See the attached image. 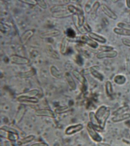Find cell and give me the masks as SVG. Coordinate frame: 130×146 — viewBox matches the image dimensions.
Listing matches in <instances>:
<instances>
[{
    "mask_svg": "<svg viewBox=\"0 0 130 146\" xmlns=\"http://www.w3.org/2000/svg\"><path fill=\"white\" fill-rule=\"evenodd\" d=\"M114 82L118 85H123L126 82V78L123 75H118L113 78Z\"/></svg>",
    "mask_w": 130,
    "mask_h": 146,
    "instance_id": "24",
    "label": "cell"
},
{
    "mask_svg": "<svg viewBox=\"0 0 130 146\" xmlns=\"http://www.w3.org/2000/svg\"><path fill=\"white\" fill-rule=\"evenodd\" d=\"M72 74L74 77L78 80V82H80V83L84 85L86 84L87 82L86 78L83 75H82V73H80V72H78L77 70H75L73 71Z\"/></svg>",
    "mask_w": 130,
    "mask_h": 146,
    "instance_id": "14",
    "label": "cell"
},
{
    "mask_svg": "<svg viewBox=\"0 0 130 146\" xmlns=\"http://www.w3.org/2000/svg\"><path fill=\"white\" fill-rule=\"evenodd\" d=\"M107 110H108L107 107L105 106H101L98 109L96 113V115L99 120V122L105 115V113L107 112Z\"/></svg>",
    "mask_w": 130,
    "mask_h": 146,
    "instance_id": "18",
    "label": "cell"
},
{
    "mask_svg": "<svg viewBox=\"0 0 130 146\" xmlns=\"http://www.w3.org/2000/svg\"><path fill=\"white\" fill-rule=\"evenodd\" d=\"M10 60L13 63L19 65L27 64L29 62V60L28 58L17 55L12 56L10 58Z\"/></svg>",
    "mask_w": 130,
    "mask_h": 146,
    "instance_id": "3",
    "label": "cell"
},
{
    "mask_svg": "<svg viewBox=\"0 0 130 146\" xmlns=\"http://www.w3.org/2000/svg\"><path fill=\"white\" fill-rule=\"evenodd\" d=\"M113 31L117 35L124 36H130V30L124 29L122 28H113Z\"/></svg>",
    "mask_w": 130,
    "mask_h": 146,
    "instance_id": "20",
    "label": "cell"
},
{
    "mask_svg": "<svg viewBox=\"0 0 130 146\" xmlns=\"http://www.w3.org/2000/svg\"><path fill=\"white\" fill-rule=\"evenodd\" d=\"M68 44V40L66 37H64L62 40V43L60 44V52L62 54L64 55L66 53Z\"/></svg>",
    "mask_w": 130,
    "mask_h": 146,
    "instance_id": "21",
    "label": "cell"
},
{
    "mask_svg": "<svg viewBox=\"0 0 130 146\" xmlns=\"http://www.w3.org/2000/svg\"><path fill=\"white\" fill-rule=\"evenodd\" d=\"M67 7H68V10L72 14H77L78 13L79 9L76 8L75 7H74V5H69Z\"/></svg>",
    "mask_w": 130,
    "mask_h": 146,
    "instance_id": "38",
    "label": "cell"
},
{
    "mask_svg": "<svg viewBox=\"0 0 130 146\" xmlns=\"http://www.w3.org/2000/svg\"><path fill=\"white\" fill-rule=\"evenodd\" d=\"M35 114L37 116H47L51 118H55V113L53 111L48 109H40L36 111Z\"/></svg>",
    "mask_w": 130,
    "mask_h": 146,
    "instance_id": "6",
    "label": "cell"
},
{
    "mask_svg": "<svg viewBox=\"0 0 130 146\" xmlns=\"http://www.w3.org/2000/svg\"><path fill=\"white\" fill-rule=\"evenodd\" d=\"M1 130H3L4 131H7V133H16L17 134V132L15 129L13 128L9 127L6 126H3L1 128Z\"/></svg>",
    "mask_w": 130,
    "mask_h": 146,
    "instance_id": "34",
    "label": "cell"
},
{
    "mask_svg": "<svg viewBox=\"0 0 130 146\" xmlns=\"http://www.w3.org/2000/svg\"><path fill=\"white\" fill-rule=\"evenodd\" d=\"M37 5H39V7H40L42 9H46L47 5L44 1L43 0H37Z\"/></svg>",
    "mask_w": 130,
    "mask_h": 146,
    "instance_id": "39",
    "label": "cell"
},
{
    "mask_svg": "<svg viewBox=\"0 0 130 146\" xmlns=\"http://www.w3.org/2000/svg\"><path fill=\"white\" fill-rule=\"evenodd\" d=\"M89 118H90L91 124L93 126L94 128H96V127L101 128L100 126L99 122V120L97 118L96 113H93V112H90V113H89Z\"/></svg>",
    "mask_w": 130,
    "mask_h": 146,
    "instance_id": "13",
    "label": "cell"
},
{
    "mask_svg": "<svg viewBox=\"0 0 130 146\" xmlns=\"http://www.w3.org/2000/svg\"><path fill=\"white\" fill-rule=\"evenodd\" d=\"M101 9L104 13L113 20H115L117 19V16L115 14L114 12L111 9L105 5H101Z\"/></svg>",
    "mask_w": 130,
    "mask_h": 146,
    "instance_id": "4",
    "label": "cell"
},
{
    "mask_svg": "<svg viewBox=\"0 0 130 146\" xmlns=\"http://www.w3.org/2000/svg\"><path fill=\"white\" fill-rule=\"evenodd\" d=\"M36 74V70L34 68H31L28 71L23 72L19 73L18 76L22 78H29L32 77Z\"/></svg>",
    "mask_w": 130,
    "mask_h": 146,
    "instance_id": "16",
    "label": "cell"
},
{
    "mask_svg": "<svg viewBox=\"0 0 130 146\" xmlns=\"http://www.w3.org/2000/svg\"><path fill=\"white\" fill-rule=\"evenodd\" d=\"M50 72L51 75L56 78L60 79L62 78V74L54 66H52L50 67Z\"/></svg>",
    "mask_w": 130,
    "mask_h": 146,
    "instance_id": "25",
    "label": "cell"
},
{
    "mask_svg": "<svg viewBox=\"0 0 130 146\" xmlns=\"http://www.w3.org/2000/svg\"><path fill=\"white\" fill-rule=\"evenodd\" d=\"M67 36L70 38H75L76 37L75 32L72 28H69L67 30Z\"/></svg>",
    "mask_w": 130,
    "mask_h": 146,
    "instance_id": "37",
    "label": "cell"
},
{
    "mask_svg": "<svg viewBox=\"0 0 130 146\" xmlns=\"http://www.w3.org/2000/svg\"><path fill=\"white\" fill-rule=\"evenodd\" d=\"M88 35L90 38H92L93 40H95L96 41L99 42L100 43H105L107 42V40L105 38H104L103 36L98 35L95 33L90 32L89 33Z\"/></svg>",
    "mask_w": 130,
    "mask_h": 146,
    "instance_id": "15",
    "label": "cell"
},
{
    "mask_svg": "<svg viewBox=\"0 0 130 146\" xmlns=\"http://www.w3.org/2000/svg\"><path fill=\"white\" fill-rule=\"evenodd\" d=\"M50 11L52 13H56L58 12L62 11L68 10V7L64 5H54L50 9Z\"/></svg>",
    "mask_w": 130,
    "mask_h": 146,
    "instance_id": "22",
    "label": "cell"
},
{
    "mask_svg": "<svg viewBox=\"0 0 130 146\" xmlns=\"http://www.w3.org/2000/svg\"><path fill=\"white\" fill-rule=\"evenodd\" d=\"M110 111L109 110H107V112L105 113V115H104L103 117L101 118V119L99 121V124H100V126L102 129H103L105 126V124L107 122V120L108 119L109 117L110 116Z\"/></svg>",
    "mask_w": 130,
    "mask_h": 146,
    "instance_id": "28",
    "label": "cell"
},
{
    "mask_svg": "<svg viewBox=\"0 0 130 146\" xmlns=\"http://www.w3.org/2000/svg\"><path fill=\"white\" fill-rule=\"evenodd\" d=\"M96 67H92L90 68V73H91L93 76L95 78H97L98 80H99L100 82H102L103 80V76L102 75L101 73H99V72L97 70Z\"/></svg>",
    "mask_w": 130,
    "mask_h": 146,
    "instance_id": "19",
    "label": "cell"
},
{
    "mask_svg": "<svg viewBox=\"0 0 130 146\" xmlns=\"http://www.w3.org/2000/svg\"><path fill=\"white\" fill-rule=\"evenodd\" d=\"M38 90H33L27 92L25 93H23L22 94V96H30V97H34L38 95Z\"/></svg>",
    "mask_w": 130,
    "mask_h": 146,
    "instance_id": "33",
    "label": "cell"
},
{
    "mask_svg": "<svg viewBox=\"0 0 130 146\" xmlns=\"http://www.w3.org/2000/svg\"><path fill=\"white\" fill-rule=\"evenodd\" d=\"M84 128L83 125L82 124L76 125L69 127L67 128L65 131V133L67 135H73L74 133L80 131Z\"/></svg>",
    "mask_w": 130,
    "mask_h": 146,
    "instance_id": "9",
    "label": "cell"
},
{
    "mask_svg": "<svg viewBox=\"0 0 130 146\" xmlns=\"http://www.w3.org/2000/svg\"><path fill=\"white\" fill-rule=\"evenodd\" d=\"M64 76H65V79L66 80L67 82L69 85V86L73 90H75L77 85H76L75 82L74 80L73 76L68 72H66L65 73Z\"/></svg>",
    "mask_w": 130,
    "mask_h": 146,
    "instance_id": "12",
    "label": "cell"
},
{
    "mask_svg": "<svg viewBox=\"0 0 130 146\" xmlns=\"http://www.w3.org/2000/svg\"><path fill=\"white\" fill-rule=\"evenodd\" d=\"M76 62L78 64L80 65V66H82L83 65V60H82V58L80 56H78L76 57Z\"/></svg>",
    "mask_w": 130,
    "mask_h": 146,
    "instance_id": "42",
    "label": "cell"
},
{
    "mask_svg": "<svg viewBox=\"0 0 130 146\" xmlns=\"http://www.w3.org/2000/svg\"><path fill=\"white\" fill-rule=\"evenodd\" d=\"M122 42L126 46L130 47V40L128 38H123L122 39Z\"/></svg>",
    "mask_w": 130,
    "mask_h": 146,
    "instance_id": "44",
    "label": "cell"
},
{
    "mask_svg": "<svg viewBox=\"0 0 130 146\" xmlns=\"http://www.w3.org/2000/svg\"><path fill=\"white\" fill-rule=\"evenodd\" d=\"M100 50H102V51H110V50H113V47L110 46H100Z\"/></svg>",
    "mask_w": 130,
    "mask_h": 146,
    "instance_id": "45",
    "label": "cell"
},
{
    "mask_svg": "<svg viewBox=\"0 0 130 146\" xmlns=\"http://www.w3.org/2000/svg\"><path fill=\"white\" fill-rule=\"evenodd\" d=\"M118 55L117 52L115 50H110L101 51L97 55V58L98 59L104 58H114Z\"/></svg>",
    "mask_w": 130,
    "mask_h": 146,
    "instance_id": "2",
    "label": "cell"
},
{
    "mask_svg": "<svg viewBox=\"0 0 130 146\" xmlns=\"http://www.w3.org/2000/svg\"><path fill=\"white\" fill-rule=\"evenodd\" d=\"M7 139L12 141H17L18 139V136L17 134L13 133H8V135H7Z\"/></svg>",
    "mask_w": 130,
    "mask_h": 146,
    "instance_id": "35",
    "label": "cell"
},
{
    "mask_svg": "<svg viewBox=\"0 0 130 146\" xmlns=\"http://www.w3.org/2000/svg\"><path fill=\"white\" fill-rule=\"evenodd\" d=\"M126 125H127V126H128L129 127H130V120H129V121H127V122H126Z\"/></svg>",
    "mask_w": 130,
    "mask_h": 146,
    "instance_id": "50",
    "label": "cell"
},
{
    "mask_svg": "<svg viewBox=\"0 0 130 146\" xmlns=\"http://www.w3.org/2000/svg\"><path fill=\"white\" fill-rule=\"evenodd\" d=\"M0 27H1V31L2 32V33H3V34L6 33L8 31V27H7L4 24H3L2 23H1Z\"/></svg>",
    "mask_w": 130,
    "mask_h": 146,
    "instance_id": "41",
    "label": "cell"
},
{
    "mask_svg": "<svg viewBox=\"0 0 130 146\" xmlns=\"http://www.w3.org/2000/svg\"><path fill=\"white\" fill-rule=\"evenodd\" d=\"M78 17V25L80 27H82L84 25V12L82 10H78V13L77 14Z\"/></svg>",
    "mask_w": 130,
    "mask_h": 146,
    "instance_id": "31",
    "label": "cell"
},
{
    "mask_svg": "<svg viewBox=\"0 0 130 146\" xmlns=\"http://www.w3.org/2000/svg\"><path fill=\"white\" fill-rule=\"evenodd\" d=\"M68 109V107L67 106L60 107V108H58L56 110V112L58 113H60L63 112V111H65Z\"/></svg>",
    "mask_w": 130,
    "mask_h": 146,
    "instance_id": "43",
    "label": "cell"
},
{
    "mask_svg": "<svg viewBox=\"0 0 130 146\" xmlns=\"http://www.w3.org/2000/svg\"><path fill=\"white\" fill-rule=\"evenodd\" d=\"M21 1L24 2L26 3H28L30 5H37V0H23Z\"/></svg>",
    "mask_w": 130,
    "mask_h": 146,
    "instance_id": "40",
    "label": "cell"
},
{
    "mask_svg": "<svg viewBox=\"0 0 130 146\" xmlns=\"http://www.w3.org/2000/svg\"><path fill=\"white\" fill-rule=\"evenodd\" d=\"M60 34V31L57 29L49 30L47 31L44 32L40 34V38H49L54 36H58Z\"/></svg>",
    "mask_w": 130,
    "mask_h": 146,
    "instance_id": "7",
    "label": "cell"
},
{
    "mask_svg": "<svg viewBox=\"0 0 130 146\" xmlns=\"http://www.w3.org/2000/svg\"><path fill=\"white\" fill-rule=\"evenodd\" d=\"M129 109V108L128 106H124L120 107L117 110H116L115 112H113V115H114V116H117V115H119L125 113V112L128 111Z\"/></svg>",
    "mask_w": 130,
    "mask_h": 146,
    "instance_id": "29",
    "label": "cell"
},
{
    "mask_svg": "<svg viewBox=\"0 0 130 146\" xmlns=\"http://www.w3.org/2000/svg\"><path fill=\"white\" fill-rule=\"evenodd\" d=\"M34 138H35V136L32 135L27 136L26 137L24 138L23 139L21 140L19 143V144L21 145L25 144L27 143H29L30 142L33 141L34 139Z\"/></svg>",
    "mask_w": 130,
    "mask_h": 146,
    "instance_id": "32",
    "label": "cell"
},
{
    "mask_svg": "<svg viewBox=\"0 0 130 146\" xmlns=\"http://www.w3.org/2000/svg\"><path fill=\"white\" fill-rule=\"evenodd\" d=\"M126 6L128 9H130V0H126Z\"/></svg>",
    "mask_w": 130,
    "mask_h": 146,
    "instance_id": "49",
    "label": "cell"
},
{
    "mask_svg": "<svg viewBox=\"0 0 130 146\" xmlns=\"http://www.w3.org/2000/svg\"><path fill=\"white\" fill-rule=\"evenodd\" d=\"M72 13L67 10L54 13L52 14V16L56 18H64L70 17Z\"/></svg>",
    "mask_w": 130,
    "mask_h": 146,
    "instance_id": "17",
    "label": "cell"
},
{
    "mask_svg": "<svg viewBox=\"0 0 130 146\" xmlns=\"http://www.w3.org/2000/svg\"><path fill=\"white\" fill-rule=\"evenodd\" d=\"M117 25L119 28H122L124 29L130 30V25L128 23H124L120 22L117 24Z\"/></svg>",
    "mask_w": 130,
    "mask_h": 146,
    "instance_id": "36",
    "label": "cell"
},
{
    "mask_svg": "<svg viewBox=\"0 0 130 146\" xmlns=\"http://www.w3.org/2000/svg\"><path fill=\"white\" fill-rule=\"evenodd\" d=\"M34 35L33 30H27L24 32L21 37V42L23 45H25L29 42V40L32 38Z\"/></svg>",
    "mask_w": 130,
    "mask_h": 146,
    "instance_id": "8",
    "label": "cell"
},
{
    "mask_svg": "<svg viewBox=\"0 0 130 146\" xmlns=\"http://www.w3.org/2000/svg\"><path fill=\"white\" fill-rule=\"evenodd\" d=\"M98 146H111V145H110L108 144H107V143H101V142H100V143H98Z\"/></svg>",
    "mask_w": 130,
    "mask_h": 146,
    "instance_id": "48",
    "label": "cell"
},
{
    "mask_svg": "<svg viewBox=\"0 0 130 146\" xmlns=\"http://www.w3.org/2000/svg\"><path fill=\"white\" fill-rule=\"evenodd\" d=\"M84 28L85 29V30L87 32H89L90 33L91 32V28L90 27V25H89L87 23H85V25H84Z\"/></svg>",
    "mask_w": 130,
    "mask_h": 146,
    "instance_id": "46",
    "label": "cell"
},
{
    "mask_svg": "<svg viewBox=\"0 0 130 146\" xmlns=\"http://www.w3.org/2000/svg\"><path fill=\"white\" fill-rule=\"evenodd\" d=\"M130 118V113H125L122 115H119L117 116H115L113 117L112 120L114 123L120 122L122 121L126 120Z\"/></svg>",
    "mask_w": 130,
    "mask_h": 146,
    "instance_id": "11",
    "label": "cell"
},
{
    "mask_svg": "<svg viewBox=\"0 0 130 146\" xmlns=\"http://www.w3.org/2000/svg\"><path fill=\"white\" fill-rule=\"evenodd\" d=\"M78 40L81 41L82 42L86 43L87 44H88L89 46L91 47L92 48H98V42L94 41L93 39L90 38L88 36H83L80 37V39Z\"/></svg>",
    "mask_w": 130,
    "mask_h": 146,
    "instance_id": "5",
    "label": "cell"
},
{
    "mask_svg": "<svg viewBox=\"0 0 130 146\" xmlns=\"http://www.w3.org/2000/svg\"><path fill=\"white\" fill-rule=\"evenodd\" d=\"M87 130L89 135L94 141L100 143L102 141V138L97 132V130L94 127L91 123H89L87 126Z\"/></svg>",
    "mask_w": 130,
    "mask_h": 146,
    "instance_id": "1",
    "label": "cell"
},
{
    "mask_svg": "<svg viewBox=\"0 0 130 146\" xmlns=\"http://www.w3.org/2000/svg\"><path fill=\"white\" fill-rule=\"evenodd\" d=\"M99 7H100V3L98 1H97L94 3L93 5L91 10V14H90L91 17L93 19H95L96 17L97 11Z\"/></svg>",
    "mask_w": 130,
    "mask_h": 146,
    "instance_id": "23",
    "label": "cell"
},
{
    "mask_svg": "<svg viewBox=\"0 0 130 146\" xmlns=\"http://www.w3.org/2000/svg\"><path fill=\"white\" fill-rule=\"evenodd\" d=\"M47 51L48 52V55L52 58L56 59H58L60 58V56L58 55L57 52L54 50L52 47L50 45H48L47 47Z\"/></svg>",
    "mask_w": 130,
    "mask_h": 146,
    "instance_id": "26",
    "label": "cell"
},
{
    "mask_svg": "<svg viewBox=\"0 0 130 146\" xmlns=\"http://www.w3.org/2000/svg\"><path fill=\"white\" fill-rule=\"evenodd\" d=\"M31 146H48V145L45 143H35Z\"/></svg>",
    "mask_w": 130,
    "mask_h": 146,
    "instance_id": "47",
    "label": "cell"
},
{
    "mask_svg": "<svg viewBox=\"0 0 130 146\" xmlns=\"http://www.w3.org/2000/svg\"><path fill=\"white\" fill-rule=\"evenodd\" d=\"M18 101L21 102H29V103H36L38 100L35 97H30V96H19L17 98Z\"/></svg>",
    "mask_w": 130,
    "mask_h": 146,
    "instance_id": "10",
    "label": "cell"
},
{
    "mask_svg": "<svg viewBox=\"0 0 130 146\" xmlns=\"http://www.w3.org/2000/svg\"><path fill=\"white\" fill-rule=\"evenodd\" d=\"M105 91L108 96H111L113 94V88L112 84L109 81H107L105 83Z\"/></svg>",
    "mask_w": 130,
    "mask_h": 146,
    "instance_id": "27",
    "label": "cell"
},
{
    "mask_svg": "<svg viewBox=\"0 0 130 146\" xmlns=\"http://www.w3.org/2000/svg\"><path fill=\"white\" fill-rule=\"evenodd\" d=\"M25 107H21L19 110L18 112L17 113L16 115V121L19 122L20 121L23 117V115H25Z\"/></svg>",
    "mask_w": 130,
    "mask_h": 146,
    "instance_id": "30",
    "label": "cell"
}]
</instances>
